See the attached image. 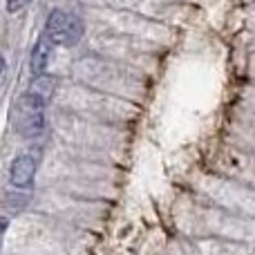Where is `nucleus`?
I'll return each instance as SVG.
<instances>
[{
	"label": "nucleus",
	"instance_id": "1",
	"mask_svg": "<svg viewBox=\"0 0 255 255\" xmlns=\"http://www.w3.org/2000/svg\"><path fill=\"white\" fill-rule=\"evenodd\" d=\"M83 20L76 13L65 11V9H54L47 18L43 34L52 40L54 45H63V47H74L81 38H83Z\"/></svg>",
	"mask_w": 255,
	"mask_h": 255
},
{
	"label": "nucleus",
	"instance_id": "2",
	"mask_svg": "<svg viewBox=\"0 0 255 255\" xmlns=\"http://www.w3.org/2000/svg\"><path fill=\"white\" fill-rule=\"evenodd\" d=\"M13 126L27 139H36L45 132V115L43 110H36V108H29L27 103L18 101L16 112H13Z\"/></svg>",
	"mask_w": 255,
	"mask_h": 255
},
{
	"label": "nucleus",
	"instance_id": "3",
	"mask_svg": "<svg viewBox=\"0 0 255 255\" xmlns=\"http://www.w3.org/2000/svg\"><path fill=\"white\" fill-rule=\"evenodd\" d=\"M54 90H56V81L47 74H40L31 81L29 90L22 94L20 101L27 103L29 108H36V110H45L47 103L52 101V97H54Z\"/></svg>",
	"mask_w": 255,
	"mask_h": 255
},
{
	"label": "nucleus",
	"instance_id": "4",
	"mask_svg": "<svg viewBox=\"0 0 255 255\" xmlns=\"http://www.w3.org/2000/svg\"><path fill=\"white\" fill-rule=\"evenodd\" d=\"M36 175V161L29 154H18L9 168V184L13 188H29Z\"/></svg>",
	"mask_w": 255,
	"mask_h": 255
},
{
	"label": "nucleus",
	"instance_id": "5",
	"mask_svg": "<svg viewBox=\"0 0 255 255\" xmlns=\"http://www.w3.org/2000/svg\"><path fill=\"white\" fill-rule=\"evenodd\" d=\"M52 49H54V43L45 34H40V38L36 40L34 49H31V58H29V70L34 76L45 74V70H47V65H49Z\"/></svg>",
	"mask_w": 255,
	"mask_h": 255
},
{
	"label": "nucleus",
	"instance_id": "6",
	"mask_svg": "<svg viewBox=\"0 0 255 255\" xmlns=\"http://www.w3.org/2000/svg\"><path fill=\"white\" fill-rule=\"evenodd\" d=\"M27 2H29V0H4V9H7L9 13H16V11H20Z\"/></svg>",
	"mask_w": 255,
	"mask_h": 255
},
{
	"label": "nucleus",
	"instance_id": "7",
	"mask_svg": "<svg viewBox=\"0 0 255 255\" xmlns=\"http://www.w3.org/2000/svg\"><path fill=\"white\" fill-rule=\"evenodd\" d=\"M7 226H9V220H7V217H0V244H2V238H4Z\"/></svg>",
	"mask_w": 255,
	"mask_h": 255
},
{
	"label": "nucleus",
	"instance_id": "8",
	"mask_svg": "<svg viewBox=\"0 0 255 255\" xmlns=\"http://www.w3.org/2000/svg\"><path fill=\"white\" fill-rule=\"evenodd\" d=\"M2 74H4V58H2V54H0V81H2Z\"/></svg>",
	"mask_w": 255,
	"mask_h": 255
}]
</instances>
